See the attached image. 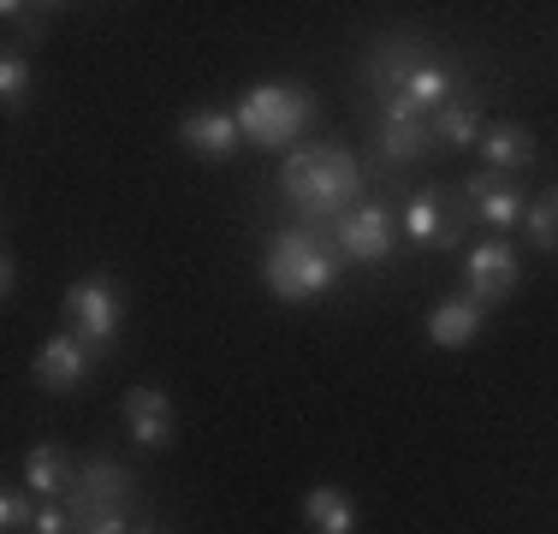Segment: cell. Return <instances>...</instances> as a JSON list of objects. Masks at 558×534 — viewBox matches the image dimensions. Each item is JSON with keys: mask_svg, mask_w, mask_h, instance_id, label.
I'll return each instance as SVG.
<instances>
[{"mask_svg": "<svg viewBox=\"0 0 558 534\" xmlns=\"http://www.w3.org/2000/svg\"><path fill=\"white\" fill-rule=\"evenodd\" d=\"M482 155L494 172H523L529 160H535V137H529L523 125H487L482 131Z\"/></svg>", "mask_w": 558, "mask_h": 534, "instance_id": "obj_18", "label": "cell"}, {"mask_svg": "<svg viewBox=\"0 0 558 534\" xmlns=\"http://www.w3.org/2000/svg\"><path fill=\"white\" fill-rule=\"evenodd\" d=\"M0 12H7L12 31H43V24H48V7H24V0H7Z\"/></svg>", "mask_w": 558, "mask_h": 534, "instance_id": "obj_24", "label": "cell"}, {"mask_svg": "<svg viewBox=\"0 0 558 534\" xmlns=\"http://www.w3.org/2000/svg\"><path fill=\"white\" fill-rule=\"evenodd\" d=\"M125 427H131V439H137V446H149V451L167 446L172 404H167L161 386H131V392H125Z\"/></svg>", "mask_w": 558, "mask_h": 534, "instance_id": "obj_11", "label": "cell"}, {"mask_svg": "<svg viewBox=\"0 0 558 534\" xmlns=\"http://www.w3.org/2000/svg\"><path fill=\"white\" fill-rule=\"evenodd\" d=\"M392 101H404V107H416V113H428V119H434L446 101H458V96H451V72H446V65H434V60H422L416 72H410L404 84H398V96H392ZM380 107H387V101H380Z\"/></svg>", "mask_w": 558, "mask_h": 534, "instance_id": "obj_16", "label": "cell"}, {"mask_svg": "<svg viewBox=\"0 0 558 534\" xmlns=\"http://www.w3.org/2000/svg\"><path fill=\"white\" fill-rule=\"evenodd\" d=\"M523 226H529V244L547 250V256H558V184H547V196H541V203H529Z\"/></svg>", "mask_w": 558, "mask_h": 534, "instance_id": "obj_21", "label": "cell"}, {"mask_svg": "<svg viewBox=\"0 0 558 534\" xmlns=\"http://www.w3.org/2000/svg\"><path fill=\"white\" fill-rule=\"evenodd\" d=\"M72 475H77V463L60 446H36L24 458V487L31 493H72Z\"/></svg>", "mask_w": 558, "mask_h": 534, "instance_id": "obj_19", "label": "cell"}, {"mask_svg": "<svg viewBox=\"0 0 558 534\" xmlns=\"http://www.w3.org/2000/svg\"><path fill=\"white\" fill-rule=\"evenodd\" d=\"M24 96H31V60L19 48H7V60H0V101L19 107Z\"/></svg>", "mask_w": 558, "mask_h": 534, "instance_id": "obj_22", "label": "cell"}, {"mask_svg": "<svg viewBox=\"0 0 558 534\" xmlns=\"http://www.w3.org/2000/svg\"><path fill=\"white\" fill-rule=\"evenodd\" d=\"M434 137L458 143V149L482 143V107H475V101H446L440 113H434Z\"/></svg>", "mask_w": 558, "mask_h": 534, "instance_id": "obj_20", "label": "cell"}, {"mask_svg": "<svg viewBox=\"0 0 558 534\" xmlns=\"http://www.w3.org/2000/svg\"><path fill=\"white\" fill-rule=\"evenodd\" d=\"M487 310L475 298H451L440 310L428 315V339L440 344V351H463V344H475V332H482Z\"/></svg>", "mask_w": 558, "mask_h": 534, "instance_id": "obj_14", "label": "cell"}, {"mask_svg": "<svg viewBox=\"0 0 558 534\" xmlns=\"http://www.w3.org/2000/svg\"><path fill=\"white\" fill-rule=\"evenodd\" d=\"M392 238H398V220H392V208H380V203H356L344 220H333V244H339V256H351V262H387Z\"/></svg>", "mask_w": 558, "mask_h": 534, "instance_id": "obj_6", "label": "cell"}, {"mask_svg": "<svg viewBox=\"0 0 558 534\" xmlns=\"http://www.w3.org/2000/svg\"><path fill=\"white\" fill-rule=\"evenodd\" d=\"M339 244L322 232V226H286V232H274L268 244V262H262V279H268L274 298L286 303H303L315 298V291H327L339 279Z\"/></svg>", "mask_w": 558, "mask_h": 534, "instance_id": "obj_2", "label": "cell"}, {"mask_svg": "<svg viewBox=\"0 0 558 534\" xmlns=\"http://www.w3.org/2000/svg\"><path fill=\"white\" fill-rule=\"evenodd\" d=\"M131 499H137V481L119 470L113 458H84L72 475V505H65V517H72L77 534L108 529V523H131Z\"/></svg>", "mask_w": 558, "mask_h": 534, "instance_id": "obj_4", "label": "cell"}, {"mask_svg": "<svg viewBox=\"0 0 558 534\" xmlns=\"http://www.w3.org/2000/svg\"><path fill=\"white\" fill-rule=\"evenodd\" d=\"M137 534H161V529H137Z\"/></svg>", "mask_w": 558, "mask_h": 534, "instance_id": "obj_27", "label": "cell"}, {"mask_svg": "<svg viewBox=\"0 0 558 534\" xmlns=\"http://www.w3.org/2000/svg\"><path fill=\"white\" fill-rule=\"evenodd\" d=\"M65 529H72V517H65V511H43L31 534H65Z\"/></svg>", "mask_w": 558, "mask_h": 534, "instance_id": "obj_25", "label": "cell"}, {"mask_svg": "<svg viewBox=\"0 0 558 534\" xmlns=\"http://www.w3.org/2000/svg\"><path fill=\"white\" fill-rule=\"evenodd\" d=\"M31 374H36V386H48V392H72V386L89 374V344L77 339V332H54V339L36 351Z\"/></svg>", "mask_w": 558, "mask_h": 534, "instance_id": "obj_10", "label": "cell"}, {"mask_svg": "<svg viewBox=\"0 0 558 534\" xmlns=\"http://www.w3.org/2000/svg\"><path fill=\"white\" fill-rule=\"evenodd\" d=\"M238 137H244V131H238L232 113H191L179 125V143L191 155H203V160H226V155L238 149Z\"/></svg>", "mask_w": 558, "mask_h": 534, "instance_id": "obj_13", "label": "cell"}, {"mask_svg": "<svg viewBox=\"0 0 558 534\" xmlns=\"http://www.w3.org/2000/svg\"><path fill=\"white\" fill-rule=\"evenodd\" d=\"M404 232H410V244L416 250H434V244H451L458 238V226H446V203H440V191H416L404 203Z\"/></svg>", "mask_w": 558, "mask_h": 534, "instance_id": "obj_15", "label": "cell"}, {"mask_svg": "<svg viewBox=\"0 0 558 534\" xmlns=\"http://www.w3.org/2000/svg\"><path fill=\"white\" fill-rule=\"evenodd\" d=\"M279 191L298 203L303 226H333L356 208L363 196V167L344 143H310V149H291L279 167Z\"/></svg>", "mask_w": 558, "mask_h": 534, "instance_id": "obj_1", "label": "cell"}, {"mask_svg": "<svg viewBox=\"0 0 558 534\" xmlns=\"http://www.w3.org/2000/svg\"><path fill=\"white\" fill-rule=\"evenodd\" d=\"M310 113H315V96L303 84H256L232 107L238 131H244L256 149H286V143L310 125Z\"/></svg>", "mask_w": 558, "mask_h": 534, "instance_id": "obj_3", "label": "cell"}, {"mask_svg": "<svg viewBox=\"0 0 558 534\" xmlns=\"http://www.w3.org/2000/svg\"><path fill=\"white\" fill-rule=\"evenodd\" d=\"M303 523H310V534H356V505L322 481L303 493Z\"/></svg>", "mask_w": 558, "mask_h": 534, "instance_id": "obj_17", "label": "cell"}, {"mask_svg": "<svg viewBox=\"0 0 558 534\" xmlns=\"http://www.w3.org/2000/svg\"><path fill=\"white\" fill-rule=\"evenodd\" d=\"M12 286H19V267H12V256H7V262H0V291L12 298Z\"/></svg>", "mask_w": 558, "mask_h": 534, "instance_id": "obj_26", "label": "cell"}, {"mask_svg": "<svg viewBox=\"0 0 558 534\" xmlns=\"http://www.w3.org/2000/svg\"><path fill=\"white\" fill-rule=\"evenodd\" d=\"M416 65H422V43H416V36H387V43H375V53H368V84H375V96L392 101L398 84H404Z\"/></svg>", "mask_w": 558, "mask_h": 534, "instance_id": "obj_12", "label": "cell"}, {"mask_svg": "<svg viewBox=\"0 0 558 534\" xmlns=\"http://www.w3.org/2000/svg\"><path fill=\"white\" fill-rule=\"evenodd\" d=\"M36 517H43V511L31 505V493H19V487H12L7 499H0V529H7V534H24V529H36Z\"/></svg>", "mask_w": 558, "mask_h": 534, "instance_id": "obj_23", "label": "cell"}, {"mask_svg": "<svg viewBox=\"0 0 558 534\" xmlns=\"http://www.w3.org/2000/svg\"><path fill=\"white\" fill-rule=\"evenodd\" d=\"M517 279H523V267H517L511 244H499V238H487V244L470 250V262H463V286H470V298L482 303V310H494L517 291Z\"/></svg>", "mask_w": 558, "mask_h": 534, "instance_id": "obj_7", "label": "cell"}, {"mask_svg": "<svg viewBox=\"0 0 558 534\" xmlns=\"http://www.w3.org/2000/svg\"><path fill=\"white\" fill-rule=\"evenodd\" d=\"M375 143H380V155H387L392 167H404V160L428 155L440 137H434V119L428 113H416V107H404V101H387V107H380V119H375Z\"/></svg>", "mask_w": 558, "mask_h": 534, "instance_id": "obj_8", "label": "cell"}, {"mask_svg": "<svg viewBox=\"0 0 558 534\" xmlns=\"http://www.w3.org/2000/svg\"><path fill=\"white\" fill-rule=\"evenodd\" d=\"M463 196H470V208H463V220H487V226H517L529 214V196L517 191L505 172L494 167H482V172H470L463 179Z\"/></svg>", "mask_w": 558, "mask_h": 534, "instance_id": "obj_9", "label": "cell"}, {"mask_svg": "<svg viewBox=\"0 0 558 534\" xmlns=\"http://www.w3.org/2000/svg\"><path fill=\"white\" fill-rule=\"evenodd\" d=\"M65 320H72V332L89 344V351H101V344L119 332V298H113V279L108 274H89L77 279L72 291H65Z\"/></svg>", "mask_w": 558, "mask_h": 534, "instance_id": "obj_5", "label": "cell"}]
</instances>
